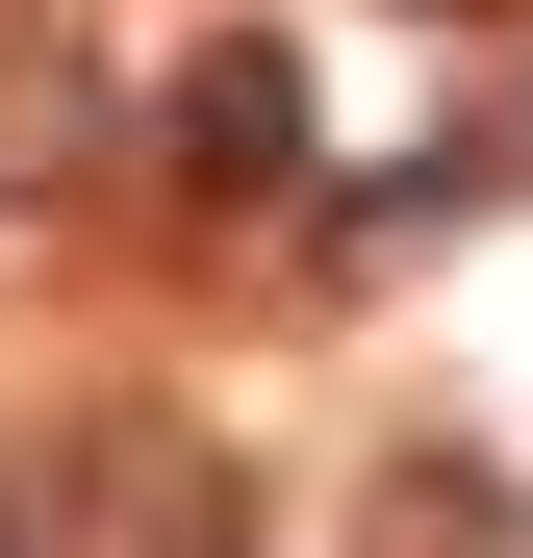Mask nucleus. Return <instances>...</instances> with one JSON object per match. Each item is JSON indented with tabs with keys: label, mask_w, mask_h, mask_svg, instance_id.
I'll return each instance as SVG.
<instances>
[{
	"label": "nucleus",
	"mask_w": 533,
	"mask_h": 558,
	"mask_svg": "<svg viewBox=\"0 0 533 558\" xmlns=\"http://www.w3.org/2000/svg\"><path fill=\"white\" fill-rule=\"evenodd\" d=\"M178 178H204V204H280V178H305V51L280 26L178 51Z\"/></svg>",
	"instance_id": "f257e3e1"
},
{
	"label": "nucleus",
	"mask_w": 533,
	"mask_h": 558,
	"mask_svg": "<svg viewBox=\"0 0 533 558\" xmlns=\"http://www.w3.org/2000/svg\"><path fill=\"white\" fill-rule=\"evenodd\" d=\"M51 178H102V76L76 51H0V204H51Z\"/></svg>",
	"instance_id": "f03ea898"
},
{
	"label": "nucleus",
	"mask_w": 533,
	"mask_h": 558,
	"mask_svg": "<svg viewBox=\"0 0 533 558\" xmlns=\"http://www.w3.org/2000/svg\"><path fill=\"white\" fill-rule=\"evenodd\" d=\"M432 26H483V0H432Z\"/></svg>",
	"instance_id": "7ed1b4c3"
},
{
	"label": "nucleus",
	"mask_w": 533,
	"mask_h": 558,
	"mask_svg": "<svg viewBox=\"0 0 533 558\" xmlns=\"http://www.w3.org/2000/svg\"><path fill=\"white\" fill-rule=\"evenodd\" d=\"M0 558H26V508H0Z\"/></svg>",
	"instance_id": "20e7f679"
}]
</instances>
